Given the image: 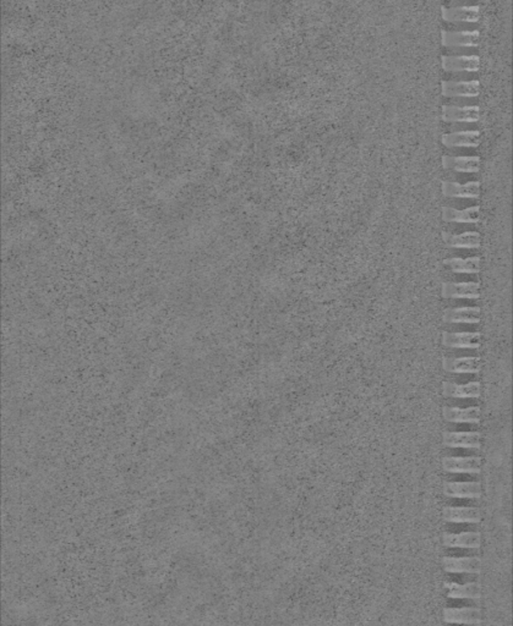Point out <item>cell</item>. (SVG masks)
<instances>
[{
	"label": "cell",
	"instance_id": "23",
	"mask_svg": "<svg viewBox=\"0 0 513 626\" xmlns=\"http://www.w3.org/2000/svg\"><path fill=\"white\" fill-rule=\"evenodd\" d=\"M444 544L449 548H479L480 533L473 531L446 533L444 536Z\"/></svg>",
	"mask_w": 513,
	"mask_h": 626
},
{
	"label": "cell",
	"instance_id": "9",
	"mask_svg": "<svg viewBox=\"0 0 513 626\" xmlns=\"http://www.w3.org/2000/svg\"><path fill=\"white\" fill-rule=\"evenodd\" d=\"M442 444L446 448L480 449L482 436L479 432H444Z\"/></svg>",
	"mask_w": 513,
	"mask_h": 626
},
{
	"label": "cell",
	"instance_id": "8",
	"mask_svg": "<svg viewBox=\"0 0 513 626\" xmlns=\"http://www.w3.org/2000/svg\"><path fill=\"white\" fill-rule=\"evenodd\" d=\"M441 192L449 199H469L478 200L480 197V183L469 181L467 184H460L456 181H441Z\"/></svg>",
	"mask_w": 513,
	"mask_h": 626
},
{
	"label": "cell",
	"instance_id": "22",
	"mask_svg": "<svg viewBox=\"0 0 513 626\" xmlns=\"http://www.w3.org/2000/svg\"><path fill=\"white\" fill-rule=\"evenodd\" d=\"M480 309L479 307H457V309H446L442 313V321L444 323H469L476 324L480 322Z\"/></svg>",
	"mask_w": 513,
	"mask_h": 626
},
{
	"label": "cell",
	"instance_id": "18",
	"mask_svg": "<svg viewBox=\"0 0 513 626\" xmlns=\"http://www.w3.org/2000/svg\"><path fill=\"white\" fill-rule=\"evenodd\" d=\"M442 221L460 224H478L480 221V205H471L463 211L444 205L441 210Z\"/></svg>",
	"mask_w": 513,
	"mask_h": 626
},
{
	"label": "cell",
	"instance_id": "1",
	"mask_svg": "<svg viewBox=\"0 0 513 626\" xmlns=\"http://www.w3.org/2000/svg\"><path fill=\"white\" fill-rule=\"evenodd\" d=\"M441 93L447 98H476L480 95V81H441Z\"/></svg>",
	"mask_w": 513,
	"mask_h": 626
},
{
	"label": "cell",
	"instance_id": "2",
	"mask_svg": "<svg viewBox=\"0 0 513 626\" xmlns=\"http://www.w3.org/2000/svg\"><path fill=\"white\" fill-rule=\"evenodd\" d=\"M441 297L451 299H471L478 300L480 297V283L478 282H444L441 284Z\"/></svg>",
	"mask_w": 513,
	"mask_h": 626
},
{
	"label": "cell",
	"instance_id": "13",
	"mask_svg": "<svg viewBox=\"0 0 513 626\" xmlns=\"http://www.w3.org/2000/svg\"><path fill=\"white\" fill-rule=\"evenodd\" d=\"M441 366L444 372L449 374H479L480 372V358L466 356V358H442Z\"/></svg>",
	"mask_w": 513,
	"mask_h": 626
},
{
	"label": "cell",
	"instance_id": "10",
	"mask_svg": "<svg viewBox=\"0 0 513 626\" xmlns=\"http://www.w3.org/2000/svg\"><path fill=\"white\" fill-rule=\"evenodd\" d=\"M482 132L478 130L468 131H455L444 134L441 136V143L444 147H471L476 148L482 143Z\"/></svg>",
	"mask_w": 513,
	"mask_h": 626
},
{
	"label": "cell",
	"instance_id": "20",
	"mask_svg": "<svg viewBox=\"0 0 513 626\" xmlns=\"http://www.w3.org/2000/svg\"><path fill=\"white\" fill-rule=\"evenodd\" d=\"M442 564L444 571L451 573H479L482 570V560L478 557H444Z\"/></svg>",
	"mask_w": 513,
	"mask_h": 626
},
{
	"label": "cell",
	"instance_id": "4",
	"mask_svg": "<svg viewBox=\"0 0 513 626\" xmlns=\"http://www.w3.org/2000/svg\"><path fill=\"white\" fill-rule=\"evenodd\" d=\"M482 33L474 31H447L441 30V44L449 48H476L480 44Z\"/></svg>",
	"mask_w": 513,
	"mask_h": 626
},
{
	"label": "cell",
	"instance_id": "5",
	"mask_svg": "<svg viewBox=\"0 0 513 626\" xmlns=\"http://www.w3.org/2000/svg\"><path fill=\"white\" fill-rule=\"evenodd\" d=\"M441 66L446 73H476L480 68L479 55H442Z\"/></svg>",
	"mask_w": 513,
	"mask_h": 626
},
{
	"label": "cell",
	"instance_id": "14",
	"mask_svg": "<svg viewBox=\"0 0 513 626\" xmlns=\"http://www.w3.org/2000/svg\"><path fill=\"white\" fill-rule=\"evenodd\" d=\"M441 392L444 398L455 399H478L482 395V387L479 382H469L466 385H457L453 382L444 380L441 385Z\"/></svg>",
	"mask_w": 513,
	"mask_h": 626
},
{
	"label": "cell",
	"instance_id": "25",
	"mask_svg": "<svg viewBox=\"0 0 513 626\" xmlns=\"http://www.w3.org/2000/svg\"><path fill=\"white\" fill-rule=\"evenodd\" d=\"M444 587L447 589L449 598H468L478 600L480 598V586L476 582H468L460 584L457 582H446Z\"/></svg>",
	"mask_w": 513,
	"mask_h": 626
},
{
	"label": "cell",
	"instance_id": "21",
	"mask_svg": "<svg viewBox=\"0 0 513 626\" xmlns=\"http://www.w3.org/2000/svg\"><path fill=\"white\" fill-rule=\"evenodd\" d=\"M441 163L446 170H452L457 173H478L480 170V157L479 156H468V157L444 156L441 158Z\"/></svg>",
	"mask_w": 513,
	"mask_h": 626
},
{
	"label": "cell",
	"instance_id": "15",
	"mask_svg": "<svg viewBox=\"0 0 513 626\" xmlns=\"http://www.w3.org/2000/svg\"><path fill=\"white\" fill-rule=\"evenodd\" d=\"M441 119L444 122H476L480 119V108L478 106L442 107Z\"/></svg>",
	"mask_w": 513,
	"mask_h": 626
},
{
	"label": "cell",
	"instance_id": "6",
	"mask_svg": "<svg viewBox=\"0 0 513 626\" xmlns=\"http://www.w3.org/2000/svg\"><path fill=\"white\" fill-rule=\"evenodd\" d=\"M441 344L449 349L476 350L482 344V334L479 332H442Z\"/></svg>",
	"mask_w": 513,
	"mask_h": 626
},
{
	"label": "cell",
	"instance_id": "11",
	"mask_svg": "<svg viewBox=\"0 0 513 626\" xmlns=\"http://www.w3.org/2000/svg\"><path fill=\"white\" fill-rule=\"evenodd\" d=\"M480 415L482 410L479 406H469L466 409L457 407V406H444L442 407V417L444 421L451 423H471L478 425L480 423Z\"/></svg>",
	"mask_w": 513,
	"mask_h": 626
},
{
	"label": "cell",
	"instance_id": "16",
	"mask_svg": "<svg viewBox=\"0 0 513 626\" xmlns=\"http://www.w3.org/2000/svg\"><path fill=\"white\" fill-rule=\"evenodd\" d=\"M444 495L458 499H479L482 497V484L479 482H446Z\"/></svg>",
	"mask_w": 513,
	"mask_h": 626
},
{
	"label": "cell",
	"instance_id": "24",
	"mask_svg": "<svg viewBox=\"0 0 513 626\" xmlns=\"http://www.w3.org/2000/svg\"><path fill=\"white\" fill-rule=\"evenodd\" d=\"M444 264L453 273L478 274L480 273L482 259L479 256L468 258L451 257L444 259Z\"/></svg>",
	"mask_w": 513,
	"mask_h": 626
},
{
	"label": "cell",
	"instance_id": "19",
	"mask_svg": "<svg viewBox=\"0 0 513 626\" xmlns=\"http://www.w3.org/2000/svg\"><path fill=\"white\" fill-rule=\"evenodd\" d=\"M441 237L444 245L450 248H479L482 246V237L478 232H466L462 234L442 232Z\"/></svg>",
	"mask_w": 513,
	"mask_h": 626
},
{
	"label": "cell",
	"instance_id": "3",
	"mask_svg": "<svg viewBox=\"0 0 513 626\" xmlns=\"http://www.w3.org/2000/svg\"><path fill=\"white\" fill-rule=\"evenodd\" d=\"M442 468L450 474L479 475L482 472L480 457H444Z\"/></svg>",
	"mask_w": 513,
	"mask_h": 626
},
{
	"label": "cell",
	"instance_id": "17",
	"mask_svg": "<svg viewBox=\"0 0 513 626\" xmlns=\"http://www.w3.org/2000/svg\"><path fill=\"white\" fill-rule=\"evenodd\" d=\"M442 517L444 521L453 524H478L482 520V514L474 506H446Z\"/></svg>",
	"mask_w": 513,
	"mask_h": 626
},
{
	"label": "cell",
	"instance_id": "7",
	"mask_svg": "<svg viewBox=\"0 0 513 626\" xmlns=\"http://www.w3.org/2000/svg\"><path fill=\"white\" fill-rule=\"evenodd\" d=\"M441 16L446 22L476 24L482 17V8L479 6H441Z\"/></svg>",
	"mask_w": 513,
	"mask_h": 626
},
{
	"label": "cell",
	"instance_id": "12",
	"mask_svg": "<svg viewBox=\"0 0 513 626\" xmlns=\"http://www.w3.org/2000/svg\"><path fill=\"white\" fill-rule=\"evenodd\" d=\"M444 621L447 624L478 625L482 621V611L476 607L444 608Z\"/></svg>",
	"mask_w": 513,
	"mask_h": 626
}]
</instances>
